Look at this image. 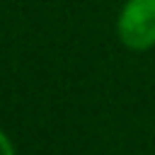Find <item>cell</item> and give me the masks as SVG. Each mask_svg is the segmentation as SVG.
<instances>
[{
	"instance_id": "2",
	"label": "cell",
	"mask_w": 155,
	"mask_h": 155,
	"mask_svg": "<svg viewBox=\"0 0 155 155\" xmlns=\"http://www.w3.org/2000/svg\"><path fill=\"white\" fill-rule=\"evenodd\" d=\"M0 155H15V150H12V143H10V138L0 131Z\"/></svg>"
},
{
	"instance_id": "1",
	"label": "cell",
	"mask_w": 155,
	"mask_h": 155,
	"mask_svg": "<svg viewBox=\"0 0 155 155\" xmlns=\"http://www.w3.org/2000/svg\"><path fill=\"white\" fill-rule=\"evenodd\" d=\"M116 34L121 44L131 51H148L155 46V0H126L119 19Z\"/></svg>"
}]
</instances>
